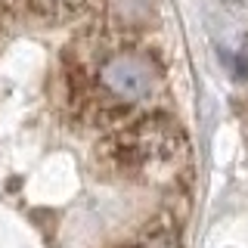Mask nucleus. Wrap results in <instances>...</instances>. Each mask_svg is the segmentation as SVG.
<instances>
[{
    "mask_svg": "<svg viewBox=\"0 0 248 248\" xmlns=\"http://www.w3.org/2000/svg\"><path fill=\"white\" fill-rule=\"evenodd\" d=\"M106 90H112L121 99H137L140 93L149 90V62L137 56H118L106 65L103 72Z\"/></svg>",
    "mask_w": 248,
    "mask_h": 248,
    "instance_id": "nucleus-1",
    "label": "nucleus"
}]
</instances>
